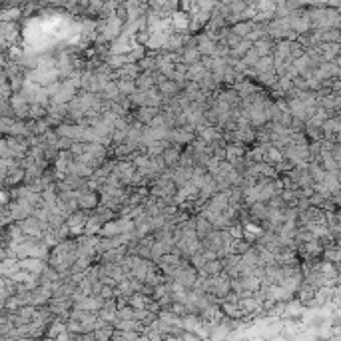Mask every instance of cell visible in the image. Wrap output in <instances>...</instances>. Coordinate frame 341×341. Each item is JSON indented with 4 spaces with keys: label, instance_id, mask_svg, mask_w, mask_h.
Returning a JSON list of instances; mask_svg holds the SVG:
<instances>
[{
    "label": "cell",
    "instance_id": "8",
    "mask_svg": "<svg viewBox=\"0 0 341 341\" xmlns=\"http://www.w3.org/2000/svg\"><path fill=\"white\" fill-rule=\"evenodd\" d=\"M244 156H246V152H244V144H242V142H227V146H226L227 162L235 164V162H240Z\"/></svg>",
    "mask_w": 341,
    "mask_h": 341
},
{
    "label": "cell",
    "instance_id": "9",
    "mask_svg": "<svg viewBox=\"0 0 341 341\" xmlns=\"http://www.w3.org/2000/svg\"><path fill=\"white\" fill-rule=\"evenodd\" d=\"M318 50L321 52L323 60H335L341 52V42H321L318 44Z\"/></svg>",
    "mask_w": 341,
    "mask_h": 341
},
{
    "label": "cell",
    "instance_id": "21",
    "mask_svg": "<svg viewBox=\"0 0 341 341\" xmlns=\"http://www.w3.org/2000/svg\"><path fill=\"white\" fill-rule=\"evenodd\" d=\"M339 28H341V26H339Z\"/></svg>",
    "mask_w": 341,
    "mask_h": 341
},
{
    "label": "cell",
    "instance_id": "11",
    "mask_svg": "<svg viewBox=\"0 0 341 341\" xmlns=\"http://www.w3.org/2000/svg\"><path fill=\"white\" fill-rule=\"evenodd\" d=\"M253 48L257 50V54H259V56H270V54H273L275 40H273L272 36H264V38H259V40H255V42H253Z\"/></svg>",
    "mask_w": 341,
    "mask_h": 341
},
{
    "label": "cell",
    "instance_id": "6",
    "mask_svg": "<svg viewBox=\"0 0 341 341\" xmlns=\"http://www.w3.org/2000/svg\"><path fill=\"white\" fill-rule=\"evenodd\" d=\"M20 268L26 270V272L40 275V273L46 270V264L42 257H22V259H20Z\"/></svg>",
    "mask_w": 341,
    "mask_h": 341
},
{
    "label": "cell",
    "instance_id": "15",
    "mask_svg": "<svg viewBox=\"0 0 341 341\" xmlns=\"http://www.w3.org/2000/svg\"><path fill=\"white\" fill-rule=\"evenodd\" d=\"M209 70L204 66V62L200 60V62H196V64H190V68H188V80H194V82H200L202 78H204L205 74H207Z\"/></svg>",
    "mask_w": 341,
    "mask_h": 341
},
{
    "label": "cell",
    "instance_id": "3",
    "mask_svg": "<svg viewBox=\"0 0 341 341\" xmlns=\"http://www.w3.org/2000/svg\"><path fill=\"white\" fill-rule=\"evenodd\" d=\"M136 172L138 168L136 164H134V160H118V162H114V174L126 186L132 182V178H134Z\"/></svg>",
    "mask_w": 341,
    "mask_h": 341
},
{
    "label": "cell",
    "instance_id": "18",
    "mask_svg": "<svg viewBox=\"0 0 341 341\" xmlns=\"http://www.w3.org/2000/svg\"><path fill=\"white\" fill-rule=\"evenodd\" d=\"M259 58H261V56L257 54V50H255V48H251V50H248V54L242 58V62H244L248 68H253V66L257 64V60H259Z\"/></svg>",
    "mask_w": 341,
    "mask_h": 341
},
{
    "label": "cell",
    "instance_id": "2",
    "mask_svg": "<svg viewBox=\"0 0 341 341\" xmlns=\"http://www.w3.org/2000/svg\"><path fill=\"white\" fill-rule=\"evenodd\" d=\"M88 218H90V209H76L74 214H70L66 224L70 227V233L72 235H82L84 229H86V224H88Z\"/></svg>",
    "mask_w": 341,
    "mask_h": 341
},
{
    "label": "cell",
    "instance_id": "5",
    "mask_svg": "<svg viewBox=\"0 0 341 341\" xmlns=\"http://www.w3.org/2000/svg\"><path fill=\"white\" fill-rule=\"evenodd\" d=\"M78 202H80V207L82 209H96L98 205H100V200H98V194H96V190H92V188H84V190H80V198H78Z\"/></svg>",
    "mask_w": 341,
    "mask_h": 341
},
{
    "label": "cell",
    "instance_id": "10",
    "mask_svg": "<svg viewBox=\"0 0 341 341\" xmlns=\"http://www.w3.org/2000/svg\"><path fill=\"white\" fill-rule=\"evenodd\" d=\"M180 56H182V62L186 64H196L202 60V52L198 50V46L192 44V46H183L180 50Z\"/></svg>",
    "mask_w": 341,
    "mask_h": 341
},
{
    "label": "cell",
    "instance_id": "17",
    "mask_svg": "<svg viewBox=\"0 0 341 341\" xmlns=\"http://www.w3.org/2000/svg\"><path fill=\"white\" fill-rule=\"evenodd\" d=\"M136 86H138V90H150V88H156L154 74H152V72H142V74L136 78Z\"/></svg>",
    "mask_w": 341,
    "mask_h": 341
},
{
    "label": "cell",
    "instance_id": "20",
    "mask_svg": "<svg viewBox=\"0 0 341 341\" xmlns=\"http://www.w3.org/2000/svg\"><path fill=\"white\" fill-rule=\"evenodd\" d=\"M335 62H337V64H339V66H341V52H339V54H337V58H335Z\"/></svg>",
    "mask_w": 341,
    "mask_h": 341
},
{
    "label": "cell",
    "instance_id": "12",
    "mask_svg": "<svg viewBox=\"0 0 341 341\" xmlns=\"http://www.w3.org/2000/svg\"><path fill=\"white\" fill-rule=\"evenodd\" d=\"M158 114H160V106H140L136 118L142 124L148 126V124H152V120H154Z\"/></svg>",
    "mask_w": 341,
    "mask_h": 341
},
{
    "label": "cell",
    "instance_id": "14",
    "mask_svg": "<svg viewBox=\"0 0 341 341\" xmlns=\"http://www.w3.org/2000/svg\"><path fill=\"white\" fill-rule=\"evenodd\" d=\"M216 227H214V224L207 220V218H204L202 214L200 216H196V231H198V235H200V240H204L207 233H212Z\"/></svg>",
    "mask_w": 341,
    "mask_h": 341
},
{
    "label": "cell",
    "instance_id": "4",
    "mask_svg": "<svg viewBox=\"0 0 341 341\" xmlns=\"http://www.w3.org/2000/svg\"><path fill=\"white\" fill-rule=\"evenodd\" d=\"M198 50L202 52V56H216V50H218V40L214 38L212 32L205 30L204 34L198 36Z\"/></svg>",
    "mask_w": 341,
    "mask_h": 341
},
{
    "label": "cell",
    "instance_id": "13",
    "mask_svg": "<svg viewBox=\"0 0 341 341\" xmlns=\"http://www.w3.org/2000/svg\"><path fill=\"white\" fill-rule=\"evenodd\" d=\"M164 160L168 166H178L180 162V156H182V150H180V144H170L166 150H164Z\"/></svg>",
    "mask_w": 341,
    "mask_h": 341
},
{
    "label": "cell",
    "instance_id": "19",
    "mask_svg": "<svg viewBox=\"0 0 341 341\" xmlns=\"http://www.w3.org/2000/svg\"><path fill=\"white\" fill-rule=\"evenodd\" d=\"M333 158L337 160V164L341 168V142H335V146H333Z\"/></svg>",
    "mask_w": 341,
    "mask_h": 341
},
{
    "label": "cell",
    "instance_id": "1",
    "mask_svg": "<svg viewBox=\"0 0 341 341\" xmlns=\"http://www.w3.org/2000/svg\"><path fill=\"white\" fill-rule=\"evenodd\" d=\"M307 12H309L313 28H339L341 26V14L335 6H327V4L309 6Z\"/></svg>",
    "mask_w": 341,
    "mask_h": 341
},
{
    "label": "cell",
    "instance_id": "16",
    "mask_svg": "<svg viewBox=\"0 0 341 341\" xmlns=\"http://www.w3.org/2000/svg\"><path fill=\"white\" fill-rule=\"evenodd\" d=\"M20 16H24V10L20 6H8V8H2L0 20L2 22H16Z\"/></svg>",
    "mask_w": 341,
    "mask_h": 341
},
{
    "label": "cell",
    "instance_id": "7",
    "mask_svg": "<svg viewBox=\"0 0 341 341\" xmlns=\"http://www.w3.org/2000/svg\"><path fill=\"white\" fill-rule=\"evenodd\" d=\"M190 22H192V16L183 10H176L172 14V24H174V30L178 32H190Z\"/></svg>",
    "mask_w": 341,
    "mask_h": 341
}]
</instances>
